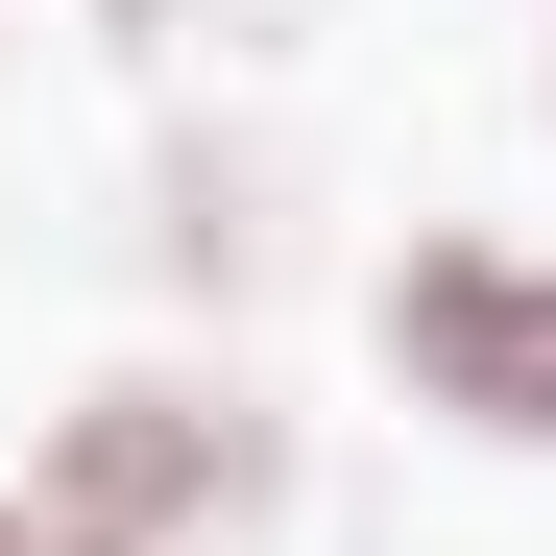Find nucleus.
<instances>
[{"label":"nucleus","mask_w":556,"mask_h":556,"mask_svg":"<svg viewBox=\"0 0 556 556\" xmlns=\"http://www.w3.org/2000/svg\"><path fill=\"white\" fill-rule=\"evenodd\" d=\"M388 339H412V388H459V435H556V266H508V242H412Z\"/></svg>","instance_id":"1"},{"label":"nucleus","mask_w":556,"mask_h":556,"mask_svg":"<svg viewBox=\"0 0 556 556\" xmlns=\"http://www.w3.org/2000/svg\"><path fill=\"white\" fill-rule=\"evenodd\" d=\"M242 484H266V459H242L218 388H98V412H73V459H49V508H73V532H122V556H146L169 508H242Z\"/></svg>","instance_id":"2"},{"label":"nucleus","mask_w":556,"mask_h":556,"mask_svg":"<svg viewBox=\"0 0 556 556\" xmlns=\"http://www.w3.org/2000/svg\"><path fill=\"white\" fill-rule=\"evenodd\" d=\"M0 556H122V532H73V508H49V484H25V508H0Z\"/></svg>","instance_id":"3"}]
</instances>
